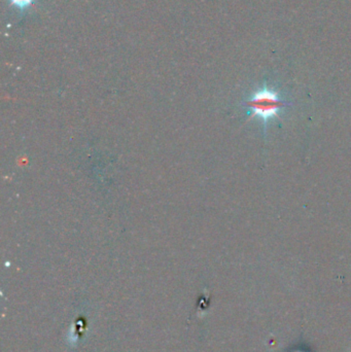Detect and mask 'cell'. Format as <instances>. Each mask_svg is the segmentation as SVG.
Here are the masks:
<instances>
[{"instance_id":"cell-1","label":"cell","mask_w":351,"mask_h":352,"mask_svg":"<svg viewBox=\"0 0 351 352\" xmlns=\"http://www.w3.org/2000/svg\"><path fill=\"white\" fill-rule=\"evenodd\" d=\"M245 105L253 111L249 114V119L253 120L256 116H260L264 121L265 128L272 117L280 119L278 114L281 107L287 105V103L279 98V95L267 87L254 93L253 97L245 101Z\"/></svg>"},{"instance_id":"cell-2","label":"cell","mask_w":351,"mask_h":352,"mask_svg":"<svg viewBox=\"0 0 351 352\" xmlns=\"http://www.w3.org/2000/svg\"><path fill=\"white\" fill-rule=\"evenodd\" d=\"M11 4L19 9H27L29 8L32 3H33V0H10Z\"/></svg>"}]
</instances>
